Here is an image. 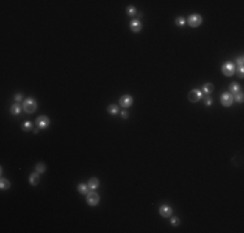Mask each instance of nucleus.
Returning a JSON list of instances; mask_svg holds the SVG:
<instances>
[{"mask_svg": "<svg viewBox=\"0 0 244 233\" xmlns=\"http://www.w3.org/2000/svg\"><path fill=\"white\" fill-rule=\"evenodd\" d=\"M22 107H24V112L25 113L33 114V113H35V110L38 109V102H37V100H35V99L29 97L26 100H24Z\"/></svg>", "mask_w": 244, "mask_h": 233, "instance_id": "obj_1", "label": "nucleus"}, {"mask_svg": "<svg viewBox=\"0 0 244 233\" xmlns=\"http://www.w3.org/2000/svg\"><path fill=\"white\" fill-rule=\"evenodd\" d=\"M186 22H187L188 26L191 27H199L200 25L203 23V17L200 16V14H190L188 18L186 20Z\"/></svg>", "mask_w": 244, "mask_h": 233, "instance_id": "obj_2", "label": "nucleus"}, {"mask_svg": "<svg viewBox=\"0 0 244 233\" xmlns=\"http://www.w3.org/2000/svg\"><path fill=\"white\" fill-rule=\"evenodd\" d=\"M222 73H223V75H226V77H232V75L235 74L236 71V66L234 62H231V61H227V62H225L223 65H222Z\"/></svg>", "mask_w": 244, "mask_h": 233, "instance_id": "obj_3", "label": "nucleus"}, {"mask_svg": "<svg viewBox=\"0 0 244 233\" xmlns=\"http://www.w3.org/2000/svg\"><path fill=\"white\" fill-rule=\"evenodd\" d=\"M86 202L90 206H96L100 202V196L94 191H90L87 194H86Z\"/></svg>", "mask_w": 244, "mask_h": 233, "instance_id": "obj_4", "label": "nucleus"}, {"mask_svg": "<svg viewBox=\"0 0 244 233\" xmlns=\"http://www.w3.org/2000/svg\"><path fill=\"white\" fill-rule=\"evenodd\" d=\"M232 102H234V96H232L230 92H223L221 95V104L223 106L229 107V106L232 105Z\"/></svg>", "mask_w": 244, "mask_h": 233, "instance_id": "obj_5", "label": "nucleus"}, {"mask_svg": "<svg viewBox=\"0 0 244 233\" xmlns=\"http://www.w3.org/2000/svg\"><path fill=\"white\" fill-rule=\"evenodd\" d=\"M203 92H201V89H197V88H195V89H192V91H190V93H188V100L191 102H197V101H200L201 100V97H203Z\"/></svg>", "mask_w": 244, "mask_h": 233, "instance_id": "obj_6", "label": "nucleus"}, {"mask_svg": "<svg viewBox=\"0 0 244 233\" xmlns=\"http://www.w3.org/2000/svg\"><path fill=\"white\" fill-rule=\"evenodd\" d=\"M159 213L162 218H170L171 214H173V207H171L170 205H166V203H164V205L160 206L159 209Z\"/></svg>", "mask_w": 244, "mask_h": 233, "instance_id": "obj_7", "label": "nucleus"}, {"mask_svg": "<svg viewBox=\"0 0 244 233\" xmlns=\"http://www.w3.org/2000/svg\"><path fill=\"white\" fill-rule=\"evenodd\" d=\"M35 124H37L38 128H42V130L47 128V127L49 126V119H48V117H46V115L38 117L37 121H35Z\"/></svg>", "mask_w": 244, "mask_h": 233, "instance_id": "obj_8", "label": "nucleus"}, {"mask_svg": "<svg viewBox=\"0 0 244 233\" xmlns=\"http://www.w3.org/2000/svg\"><path fill=\"white\" fill-rule=\"evenodd\" d=\"M132 101H134V99H132L130 95H125L120 99V106L125 107V109H126V107H130L132 105Z\"/></svg>", "mask_w": 244, "mask_h": 233, "instance_id": "obj_9", "label": "nucleus"}, {"mask_svg": "<svg viewBox=\"0 0 244 233\" xmlns=\"http://www.w3.org/2000/svg\"><path fill=\"white\" fill-rule=\"evenodd\" d=\"M142 22H140V20H138V18H135V20H131V22H130V30L132 31V33H140L142 31Z\"/></svg>", "mask_w": 244, "mask_h": 233, "instance_id": "obj_10", "label": "nucleus"}, {"mask_svg": "<svg viewBox=\"0 0 244 233\" xmlns=\"http://www.w3.org/2000/svg\"><path fill=\"white\" fill-rule=\"evenodd\" d=\"M99 185H100V181H99V179H96V177H91L87 183V186H88L90 191H95V189H98Z\"/></svg>", "mask_w": 244, "mask_h": 233, "instance_id": "obj_11", "label": "nucleus"}, {"mask_svg": "<svg viewBox=\"0 0 244 233\" xmlns=\"http://www.w3.org/2000/svg\"><path fill=\"white\" fill-rule=\"evenodd\" d=\"M29 181H30L31 185H38L39 181H40V176H39V172H33L30 174V176H29Z\"/></svg>", "mask_w": 244, "mask_h": 233, "instance_id": "obj_12", "label": "nucleus"}, {"mask_svg": "<svg viewBox=\"0 0 244 233\" xmlns=\"http://www.w3.org/2000/svg\"><path fill=\"white\" fill-rule=\"evenodd\" d=\"M24 110L22 105H20V104H13L12 106H10V114H13V115H20V113Z\"/></svg>", "mask_w": 244, "mask_h": 233, "instance_id": "obj_13", "label": "nucleus"}, {"mask_svg": "<svg viewBox=\"0 0 244 233\" xmlns=\"http://www.w3.org/2000/svg\"><path fill=\"white\" fill-rule=\"evenodd\" d=\"M214 91V85L212 84V83H205L203 85V89H201V92H203V95H205V96H209L212 92Z\"/></svg>", "mask_w": 244, "mask_h": 233, "instance_id": "obj_14", "label": "nucleus"}, {"mask_svg": "<svg viewBox=\"0 0 244 233\" xmlns=\"http://www.w3.org/2000/svg\"><path fill=\"white\" fill-rule=\"evenodd\" d=\"M229 88H230V93H231L232 96L236 95V93H238V92L242 91V88H240L239 83H236V82H232V83L230 84V87H229Z\"/></svg>", "mask_w": 244, "mask_h": 233, "instance_id": "obj_15", "label": "nucleus"}, {"mask_svg": "<svg viewBox=\"0 0 244 233\" xmlns=\"http://www.w3.org/2000/svg\"><path fill=\"white\" fill-rule=\"evenodd\" d=\"M10 188V183L8 179H5V177H1L0 179V189L1 191H7V189H9Z\"/></svg>", "mask_w": 244, "mask_h": 233, "instance_id": "obj_16", "label": "nucleus"}, {"mask_svg": "<svg viewBox=\"0 0 244 233\" xmlns=\"http://www.w3.org/2000/svg\"><path fill=\"white\" fill-rule=\"evenodd\" d=\"M107 112H108L109 114H112V115H117V114L120 113V107H118L117 105H114V104H112V105H109L108 107H107Z\"/></svg>", "mask_w": 244, "mask_h": 233, "instance_id": "obj_17", "label": "nucleus"}, {"mask_svg": "<svg viewBox=\"0 0 244 233\" xmlns=\"http://www.w3.org/2000/svg\"><path fill=\"white\" fill-rule=\"evenodd\" d=\"M77 189H78V192H79L81 194H87V193L90 192V189H88L87 184H83V183H81V184H78Z\"/></svg>", "mask_w": 244, "mask_h": 233, "instance_id": "obj_18", "label": "nucleus"}, {"mask_svg": "<svg viewBox=\"0 0 244 233\" xmlns=\"http://www.w3.org/2000/svg\"><path fill=\"white\" fill-rule=\"evenodd\" d=\"M46 168H47V166H46L43 162H39L35 164V171L39 174H43V172H46Z\"/></svg>", "mask_w": 244, "mask_h": 233, "instance_id": "obj_19", "label": "nucleus"}, {"mask_svg": "<svg viewBox=\"0 0 244 233\" xmlns=\"http://www.w3.org/2000/svg\"><path fill=\"white\" fill-rule=\"evenodd\" d=\"M174 22H175V25H177V26H179V27L184 26V25L187 23V22H186V18H184V17H181V16H179V17H177V18H175V21H174Z\"/></svg>", "mask_w": 244, "mask_h": 233, "instance_id": "obj_20", "label": "nucleus"}, {"mask_svg": "<svg viewBox=\"0 0 244 233\" xmlns=\"http://www.w3.org/2000/svg\"><path fill=\"white\" fill-rule=\"evenodd\" d=\"M126 13H127V16H130V17H134L136 16V8L135 7H132V5H129L127 7V9H126Z\"/></svg>", "mask_w": 244, "mask_h": 233, "instance_id": "obj_21", "label": "nucleus"}, {"mask_svg": "<svg viewBox=\"0 0 244 233\" xmlns=\"http://www.w3.org/2000/svg\"><path fill=\"white\" fill-rule=\"evenodd\" d=\"M234 100H236V102H243V100H244L243 91H240V92L236 93V95H234Z\"/></svg>", "mask_w": 244, "mask_h": 233, "instance_id": "obj_22", "label": "nucleus"}, {"mask_svg": "<svg viewBox=\"0 0 244 233\" xmlns=\"http://www.w3.org/2000/svg\"><path fill=\"white\" fill-rule=\"evenodd\" d=\"M31 127H33V123H31V122H25V123L22 124V131L27 132V131L31 130Z\"/></svg>", "mask_w": 244, "mask_h": 233, "instance_id": "obj_23", "label": "nucleus"}, {"mask_svg": "<svg viewBox=\"0 0 244 233\" xmlns=\"http://www.w3.org/2000/svg\"><path fill=\"white\" fill-rule=\"evenodd\" d=\"M179 223H181V221H179V218H178V216H171V218H170V224H171V225L177 227V225H179Z\"/></svg>", "mask_w": 244, "mask_h": 233, "instance_id": "obj_24", "label": "nucleus"}, {"mask_svg": "<svg viewBox=\"0 0 244 233\" xmlns=\"http://www.w3.org/2000/svg\"><path fill=\"white\" fill-rule=\"evenodd\" d=\"M212 102H213V100H212L210 96H205V99H204V105H205V106H210Z\"/></svg>", "mask_w": 244, "mask_h": 233, "instance_id": "obj_25", "label": "nucleus"}, {"mask_svg": "<svg viewBox=\"0 0 244 233\" xmlns=\"http://www.w3.org/2000/svg\"><path fill=\"white\" fill-rule=\"evenodd\" d=\"M121 118H122V119H127V118H129V113L126 112V110H122V112H121Z\"/></svg>", "mask_w": 244, "mask_h": 233, "instance_id": "obj_26", "label": "nucleus"}, {"mask_svg": "<svg viewBox=\"0 0 244 233\" xmlns=\"http://www.w3.org/2000/svg\"><path fill=\"white\" fill-rule=\"evenodd\" d=\"M243 61H244V58H243V56H240L238 60H236V64H238V66L240 67V66H243Z\"/></svg>", "mask_w": 244, "mask_h": 233, "instance_id": "obj_27", "label": "nucleus"}, {"mask_svg": "<svg viewBox=\"0 0 244 233\" xmlns=\"http://www.w3.org/2000/svg\"><path fill=\"white\" fill-rule=\"evenodd\" d=\"M14 100H16L17 102H20L21 100H22V95H21V93H17V95H14Z\"/></svg>", "mask_w": 244, "mask_h": 233, "instance_id": "obj_28", "label": "nucleus"}, {"mask_svg": "<svg viewBox=\"0 0 244 233\" xmlns=\"http://www.w3.org/2000/svg\"><path fill=\"white\" fill-rule=\"evenodd\" d=\"M243 73H244V69H243V66H240V67H239V78H243V77H244Z\"/></svg>", "mask_w": 244, "mask_h": 233, "instance_id": "obj_29", "label": "nucleus"}, {"mask_svg": "<svg viewBox=\"0 0 244 233\" xmlns=\"http://www.w3.org/2000/svg\"><path fill=\"white\" fill-rule=\"evenodd\" d=\"M33 132H34V134H38V132H39V128H34Z\"/></svg>", "mask_w": 244, "mask_h": 233, "instance_id": "obj_30", "label": "nucleus"}, {"mask_svg": "<svg viewBox=\"0 0 244 233\" xmlns=\"http://www.w3.org/2000/svg\"><path fill=\"white\" fill-rule=\"evenodd\" d=\"M142 16H143V13H142V12H139V13H138V20H139V18H140V17H142Z\"/></svg>", "mask_w": 244, "mask_h": 233, "instance_id": "obj_31", "label": "nucleus"}]
</instances>
